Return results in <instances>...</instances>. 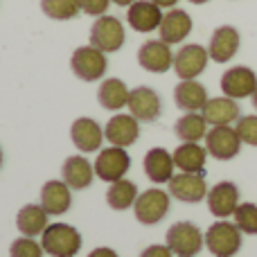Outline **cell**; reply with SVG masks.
Returning <instances> with one entry per match:
<instances>
[{"instance_id": "cell-29", "label": "cell", "mask_w": 257, "mask_h": 257, "mask_svg": "<svg viewBox=\"0 0 257 257\" xmlns=\"http://www.w3.org/2000/svg\"><path fill=\"white\" fill-rule=\"evenodd\" d=\"M136 199H138V187L133 181H126V178H120V181L111 183L106 192V203L111 205L113 210H128L136 205Z\"/></svg>"}, {"instance_id": "cell-20", "label": "cell", "mask_w": 257, "mask_h": 257, "mask_svg": "<svg viewBox=\"0 0 257 257\" xmlns=\"http://www.w3.org/2000/svg\"><path fill=\"white\" fill-rule=\"evenodd\" d=\"M208 90L196 79H181L174 88V102L185 113H201L208 104Z\"/></svg>"}, {"instance_id": "cell-18", "label": "cell", "mask_w": 257, "mask_h": 257, "mask_svg": "<svg viewBox=\"0 0 257 257\" xmlns=\"http://www.w3.org/2000/svg\"><path fill=\"white\" fill-rule=\"evenodd\" d=\"M145 174L151 183L156 185H163V183H169L174 178V169H176V163H174V154H169L163 147H154L145 154Z\"/></svg>"}, {"instance_id": "cell-35", "label": "cell", "mask_w": 257, "mask_h": 257, "mask_svg": "<svg viewBox=\"0 0 257 257\" xmlns=\"http://www.w3.org/2000/svg\"><path fill=\"white\" fill-rule=\"evenodd\" d=\"M140 257H174V253L169 250V246H160V244H154V246H147L145 250L140 253Z\"/></svg>"}, {"instance_id": "cell-2", "label": "cell", "mask_w": 257, "mask_h": 257, "mask_svg": "<svg viewBox=\"0 0 257 257\" xmlns=\"http://www.w3.org/2000/svg\"><path fill=\"white\" fill-rule=\"evenodd\" d=\"M165 241H167L169 250L176 257H194L205 246V235L201 232V228L196 223L176 221L174 226H169Z\"/></svg>"}, {"instance_id": "cell-13", "label": "cell", "mask_w": 257, "mask_h": 257, "mask_svg": "<svg viewBox=\"0 0 257 257\" xmlns=\"http://www.w3.org/2000/svg\"><path fill=\"white\" fill-rule=\"evenodd\" d=\"M128 113L140 122H154L163 113V102L160 95L149 86H138L128 95Z\"/></svg>"}, {"instance_id": "cell-9", "label": "cell", "mask_w": 257, "mask_h": 257, "mask_svg": "<svg viewBox=\"0 0 257 257\" xmlns=\"http://www.w3.org/2000/svg\"><path fill=\"white\" fill-rule=\"evenodd\" d=\"M208 48L199 43H187L174 54V72L178 79H196L208 68Z\"/></svg>"}, {"instance_id": "cell-17", "label": "cell", "mask_w": 257, "mask_h": 257, "mask_svg": "<svg viewBox=\"0 0 257 257\" xmlns=\"http://www.w3.org/2000/svg\"><path fill=\"white\" fill-rule=\"evenodd\" d=\"M163 9L151 0H136L131 7H126V23L131 25V30L149 34V32L158 30L163 23Z\"/></svg>"}, {"instance_id": "cell-31", "label": "cell", "mask_w": 257, "mask_h": 257, "mask_svg": "<svg viewBox=\"0 0 257 257\" xmlns=\"http://www.w3.org/2000/svg\"><path fill=\"white\" fill-rule=\"evenodd\" d=\"M232 219L244 235H257V203H239Z\"/></svg>"}, {"instance_id": "cell-36", "label": "cell", "mask_w": 257, "mask_h": 257, "mask_svg": "<svg viewBox=\"0 0 257 257\" xmlns=\"http://www.w3.org/2000/svg\"><path fill=\"white\" fill-rule=\"evenodd\" d=\"M88 257H117V253L113 248H108V246H99V248L90 250Z\"/></svg>"}, {"instance_id": "cell-12", "label": "cell", "mask_w": 257, "mask_h": 257, "mask_svg": "<svg viewBox=\"0 0 257 257\" xmlns=\"http://www.w3.org/2000/svg\"><path fill=\"white\" fill-rule=\"evenodd\" d=\"M208 185H205V174H174L169 181V194L181 203H201L208 196Z\"/></svg>"}, {"instance_id": "cell-16", "label": "cell", "mask_w": 257, "mask_h": 257, "mask_svg": "<svg viewBox=\"0 0 257 257\" xmlns=\"http://www.w3.org/2000/svg\"><path fill=\"white\" fill-rule=\"evenodd\" d=\"M140 136V120L131 115V113H117L104 126V138L111 142L113 147H131Z\"/></svg>"}, {"instance_id": "cell-24", "label": "cell", "mask_w": 257, "mask_h": 257, "mask_svg": "<svg viewBox=\"0 0 257 257\" xmlns=\"http://www.w3.org/2000/svg\"><path fill=\"white\" fill-rule=\"evenodd\" d=\"M41 205L50 217H61L70 210L72 205V194L70 187L63 181H48L41 187Z\"/></svg>"}, {"instance_id": "cell-28", "label": "cell", "mask_w": 257, "mask_h": 257, "mask_svg": "<svg viewBox=\"0 0 257 257\" xmlns=\"http://www.w3.org/2000/svg\"><path fill=\"white\" fill-rule=\"evenodd\" d=\"M208 120L203 117V113H185L176 120L174 124V133L181 138V142H199L205 140L208 136Z\"/></svg>"}, {"instance_id": "cell-34", "label": "cell", "mask_w": 257, "mask_h": 257, "mask_svg": "<svg viewBox=\"0 0 257 257\" xmlns=\"http://www.w3.org/2000/svg\"><path fill=\"white\" fill-rule=\"evenodd\" d=\"M79 5H81V12H84V14L99 18V16H104V14H106L111 0H79Z\"/></svg>"}, {"instance_id": "cell-22", "label": "cell", "mask_w": 257, "mask_h": 257, "mask_svg": "<svg viewBox=\"0 0 257 257\" xmlns=\"http://www.w3.org/2000/svg\"><path fill=\"white\" fill-rule=\"evenodd\" d=\"M95 178V165L84 156H68L61 167V181L70 190H86Z\"/></svg>"}, {"instance_id": "cell-40", "label": "cell", "mask_w": 257, "mask_h": 257, "mask_svg": "<svg viewBox=\"0 0 257 257\" xmlns=\"http://www.w3.org/2000/svg\"><path fill=\"white\" fill-rule=\"evenodd\" d=\"M250 99H253V106H255V111H257V90L253 93V97H250Z\"/></svg>"}, {"instance_id": "cell-39", "label": "cell", "mask_w": 257, "mask_h": 257, "mask_svg": "<svg viewBox=\"0 0 257 257\" xmlns=\"http://www.w3.org/2000/svg\"><path fill=\"white\" fill-rule=\"evenodd\" d=\"M192 5H205V3H210V0H190Z\"/></svg>"}, {"instance_id": "cell-6", "label": "cell", "mask_w": 257, "mask_h": 257, "mask_svg": "<svg viewBox=\"0 0 257 257\" xmlns=\"http://www.w3.org/2000/svg\"><path fill=\"white\" fill-rule=\"evenodd\" d=\"M124 41H126L124 27H122L120 18H115V16L104 14L90 27V45H95L97 50H102L106 54L117 52L124 45Z\"/></svg>"}, {"instance_id": "cell-5", "label": "cell", "mask_w": 257, "mask_h": 257, "mask_svg": "<svg viewBox=\"0 0 257 257\" xmlns=\"http://www.w3.org/2000/svg\"><path fill=\"white\" fill-rule=\"evenodd\" d=\"M70 68L75 72V77H79L81 81H97L108 70L106 52L97 50L95 45H81L72 52Z\"/></svg>"}, {"instance_id": "cell-10", "label": "cell", "mask_w": 257, "mask_h": 257, "mask_svg": "<svg viewBox=\"0 0 257 257\" xmlns=\"http://www.w3.org/2000/svg\"><path fill=\"white\" fill-rule=\"evenodd\" d=\"M138 63H140L142 70L163 75L169 68H174V52L169 43H165L163 39H151L145 41L138 50Z\"/></svg>"}, {"instance_id": "cell-8", "label": "cell", "mask_w": 257, "mask_h": 257, "mask_svg": "<svg viewBox=\"0 0 257 257\" xmlns=\"http://www.w3.org/2000/svg\"><path fill=\"white\" fill-rule=\"evenodd\" d=\"M221 93L232 99H246L253 97L257 90V75L248 66H232L221 75Z\"/></svg>"}, {"instance_id": "cell-26", "label": "cell", "mask_w": 257, "mask_h": 257, "mask_svg": "<svg viewBox=\"0 0 257 257\" xmlns=\"http://www.w3.org/2000/svg\"><path fill=\"white\" fill-rule=\"evenodd\" d=\"M48 217L50 214L45 212V208L41 203L39 205L36 203L23 205L16 214V228L21 230V235H25V237H39V235H43V230L50 226Z\"/></svg>"}, {"instance_id": "cell-15", "label": "cell", "mask_w": 257, "mask_h": 257, "mask_svg": "<svg viewBox=\"0 0 257 257\" xmlns=\"http://www.w3.org/2000/svg\"><path fill=\"white\" fill-rule=\"evenodd\" d=\"M239 45H241V36H239V32H237V27L221 25L210 36L208 54L214 63H228L239 52Z\"/></svg>"}, {"instance_id": "cell-30", "label": "cell", "mask_w": 257, "mask_h": 257, "mask_svg": "<svg viewBox=\"0 0 257 257\" xmlns=\"http://www.w3.org/2000/svg\"><path fill=\"white\" fill-rule=\"evenodd\" d=\"M41 12L52 21H70L81 12L79 0H41Z\"/></svg>"}, {"instance_id": "cell-32", "label": "cell", "mask_w": 257, "mask_h": 257, "mask_svg": "<svg viewBox=\"0 0 257 257\" xmlns=\"http://www.w3.org/2000/svg\"><path fill=\"white\" fill-rule=\"evenodd\" d=\"M45 250L34 237H18L9 246V257H43Z\"/></svg>"}, {"instance_id": "cell-19", "label": "cell", "mask_w": 257, "mask_h": 257, "mask_svg": "<svg viewBox=\"0 0 257 257\" xmlns=\"http://www.w3.org/2000/svg\"><path fill=\"white\" fill-rule=\"evenodd\" d=\"M70 138H72V145H75L81 154H90V151L102 149L104 128L99 126V122H95L93 117H79V120L72 122Z\"/></svg>"}, {"instance_id": "cell-4", "label": "cell", "mask_w": 257, "mask_h": 257, "mask_svg": "<svg viewBox=\"0 0 257 257\" xmlns=\"http://www.w3.org/2000/svg\"><path fill=\"white\" fill-rule=\"evenodd\" d=\"M169 199H172V194L160 190V187L145 190L138 194L136 205H133V214H136V219L142 226L160 223L169 212Z\"/></svg>"}, {"instance_id": "cell-38", "label": "cell", "mask_w": 257, "mask_h": 257, "mask_svg": "<svg viewBox=\"0 0 257 257\" xmlns=\"http://www.w3.org/2000/svg\"><path fill=\"white\" fill-rule=\"evenodd\" d=\"M111 3H115V5H120V7H131L136 0H111Z\"/></svg>"}, {"instance_id": "cell-3", "label": "cell", "mask_w": 257, "mask_h": 257, "mask_svg": "<svg viewBox=\"0 0 257 257\" xmlns=\"http://www.w3.org/2000/svg\"><path fill=\"white\" fill-rule=\"evenodd\" d=\"M241 235L235 221H214L205 230V248L214 257H232L241 250Z\"/></svg>"}, {"instance_id": "cell-37", "label": "cell", "mask_w": 257, "mask_h": 257, "mask_svg": "<svg viewBox=\"0 0 257 257\" xmlns=\"http://www.w3.org/2000/svg\"><path fill=\"white\" fill-rule=\"evenodd\" d=\"M151 3H156L160 9H174L178 5V0H151Z\"/></svg>"}, {"instance_id": "cell-7", "label": "cell", "mask_w": 257, "mask_h": 257, "mask_svg": "<svg viewBox=\"0 0 257 257\" xmlns=\"http://www.w3.org/2000/svg\"><path fill=\"white\" fill-rule=\"evenodd\" d=\"M95 176L102 178L104 183H115L124 178V174L131 167V156L126 154L124 147H108L102 149L95 158Z\"/></svg>"}, {"instance_id": "cell-23", "label": "cell", "mask_w": 257, "mask_h": 257, "mask_svg": "<svg viewBox=\"0 0 257 257\" xmlns=\"http://www.w3.org/2000/svg\"><path fill=\"white\" fill-rule=\"evenodd\" d=\"M201 113H203L210 126H230L232 122H237L241 117V108L237 104V99L226 97V95L208 99V104L203 106Z\"/></svg>"}, {"instance_id": "cell-11", "label": "cell", "mask_w": 257, "mask_h": 257, "mask_svg": "<svg viewBox=\"0 0 257 257\" xmlns=\"http://www.w3.org/2000/svg\"><path fill=\"white\" fill-rule=\"evenodd\" d=\"M241 145L235 126H212L205 136V149L217 160H232L241 151Z\"/></svg>"}, {"instance_id": "cell-27", "label": "cell", "mask_w": 257, "mask_h": 257, "mask_svg": "<svg viewBox=\"0 0 257 257\" xmlns=\"http://www.w3.org/2000/svg\"><path fill=\"white\" fill-rule=\"evenodd\" d=\"M128 86L117 77H111V79H104L97 88V102L102 108L106 111H122V108L128 104Z\"/></svg>"}, {"instance_id": "cell-21", "label": "cell", "mask_w": 257, "mask_h": 257, "mask_svg": "<svg viewBox=\"0 0 257 257\" xmlns=\"http://www.w3.org/2000/svg\"><path fill=\"white\" fill-rule=\"evenodd\" d=\"M190 32H192V16L185 9H178V7L169 9L163 16V23H160V27H158L160 39L169 45L183 43V41L190 36Z\"/></svg>"}, {"instance_id": "cell-25", "label": "cell", "mask_w": 257, "mask_h": 257, "mask_svg": "<svg viewBox=\"0 0 257 257\" xmlns=\"http://www.w3.org/2000/svg\"><path fill=\"white\" fill-rule=\"evenodd\" d=\"M208 149L199 142H181L174 149V163L176 169L187 174H205V160H208Z\"/></svg>"}, {"instance_id": "cell-41", "label": "cell", "mask_w": 257, "mask_h": 257, "mask_svg": "<svg viewBox=\"0 0 257 257\" xmlns=\"http://www.w3.org/2000/svg\"><path fill=\"white\" fill-rule=\"evenodd\" d=\"M3 160H5V154H3V147H0V167H3Z\"/></svg>"}, {"instance_id": "cell-14", "label": "cell", "mask_w": 257, "mask_h": 257, "mask_svg": "<svg viewBox=\"0 0 257 257\" xmlns=\"http://www.w3.org/2000/svg\"><path fill=\"white\" fill-rule=\"evenodd\" d=\"M205 201H208V210L214 217L228 219L239 208V187L232 181H221L217 185H212V190L208 192Z\"/></svg>"}, {"instance_id": "cell-33", "label": "cell", "mask_w": 257, "mask_h": 257, "mask_svg": "<svg viewBox=\"0 0 257 257\" xmlns=\"http://www.w3.org/2000/svg\"><path fill=\"white\" fill-rule=\"evenodd\" d=\"M235 128L244 145L257 147V115H241L235 122Z\"/></svg>"}, {"instance_id": "cell-1", "label": "cell", "mask_w": 257, "mask_h": 257, "mask_svg": "<svg viewBox=\"0 0 257 257\" xmlns=\"http://www.w3.org/2000/svg\"><path fill=\"white\" fill-rule=\"evenodd\" d=\"M41 246L52 257H75L81 248V235L75 226L50 223L41 235Z\"/></svg>"}]
</instances>
